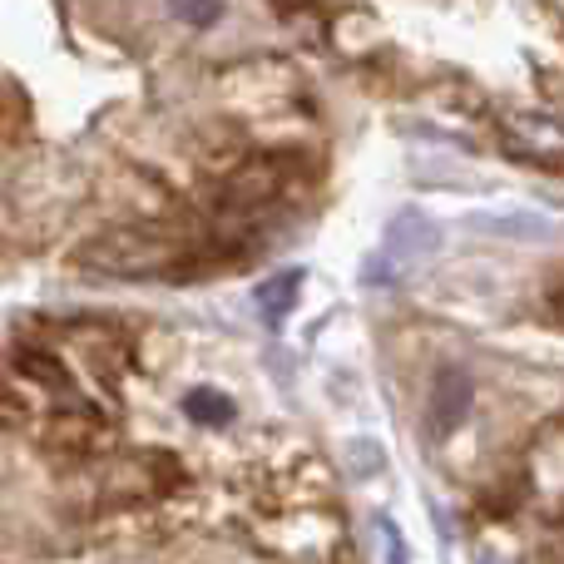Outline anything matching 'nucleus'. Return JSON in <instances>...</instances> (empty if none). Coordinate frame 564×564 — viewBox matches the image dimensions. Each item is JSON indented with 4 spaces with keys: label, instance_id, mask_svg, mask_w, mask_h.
Here are the masks:
<instances>
[{
    "label": "nucleus",
    "instance_id": "0eeeda50",
    "mask_svg": "<svg viewBox=\"0 0 564 564\" xmlns=\"http://www.w3.org/2000/svg\"><path fill=\"white\" fill-rule=\"evenodd\" d=\"M184 411H188L194 421H204V426H224V421H234V401H228L224 391H214V387L188 391V397H184Z\"/></svg>",
    "mask_w": 564,
    "mask_h": 564
},
{
    "label": "nucleus",
    "instance_id": "1a4fd4ad",
    "mask_svg": "<svg viewBox=\"0 0 564 564\" xmlns=\"http://www.w3.org/2000/svg\"><path fill=\"white\" fill-rule=\"evenodd\" d=\"M224 15V6H174V20H188V25H214Z\"/></svg>",
    "mask_w": 564,
    "mask_h": 564
},
{
    "label": "nucleus",
    "instance_id": "20e7f679",
    "mask_svg": "<svg viewBox=\"0 0 564 564\" xmlns=\"http://www.w3.org/2000/svg\"><path fill=\"white\" fill-rule=\"evenodd\" d=\"M506 144L520 159H564V124L555 115H510Z\"/></svg>",
    "mask_w": 564,
    "mask_h": 564
},
{
    "label": "nucleus",
    "instance_id": "6e6552de",
    "mask_svg": "<svg viewBox=\"0 0 564 564\" xmlns=\"http://www.w3.org/2000/svg\"><path fill=\"white\" fill-rule=\"evenodd\" d=\"M371 530H377V540H381V555H387V564H411L406 535H401V530H397V520H391V516H377V520H371Z\"/></svg>",
    "mask_w": 564,
    "mask_h": 564
},
{
    "label": "nucleus",
    "instance_id": "39448f33",
    "mask_svg": "<svg viewBox=\"0 0 564 564\" xmlns=\"http://www.w3.org/2000/svg\"><path fill=\"white\" fill-rule=\"evenodd\" d=\"M302 278H307V273H297V268H282V273H273V278L258 282L253 302H258V312H263L268 327H282V317H288V312L297 307V297H302Z\"/></svg>",
    "mask_w": 564,
    "mask_h": 564
},
{
    "label": "nucleus",
    "instance_id": "f257e3e1",
    "mask_svg": "<svg viewBox=\"0 0 564 564\" xmlns=\"http://www.w3.org/2000/svg\"><path fill=\"white\" fill-rule=\"evenodd\" d=\"M441 248H446V238H441L436 218L416 214V208H401L387 224L381 243L371 248V258L361 263V282H367V288H401V282L416 278L421 268L436 263Z\"/></svg>",
    "mask_w": 564,
    "mask_h": 564
},
{
    "label": "nucleus",
    "instance_id": "423d86ee",
    "mask_svg": "<svg viewBox=\"0 0 564 564\" xmlns=\"http://www.w3.org/2000/svg\"><path fill=\"white\" fill-rule=\"evenodd\" d=\"M470 228H490V234H510V238H520V243H545L550 238V224L545 218H490V214H476V218H466Z\"/></svg>",
    "mask_w": 564,
    "mask_h": 564
},
{
    "label": "nucleus",
    "instance_id": "f03ea898",
    "mask_svg": "<svg viewBox=\"0 0 564 564\" xmlns=\"http://www.w3.org/2000/svg\"><path fill=\"white\" fill-rule=\"evenodd\" d=\"M85 263L115 278H149L174 263V248L154 234H109L95 248H85Z\"/></svg>",
    "mask_w": 564,
    "mask_h": 564
},
{
    "label": "nucleus",
    "instance_id": "7ed1b4c3",
    "mask_svg": "<svg viewBox=\"0 0 564 564\" xmlns=\"http://www.w3.org/2000/svg\"><path fill=\"white\" fill-rule=\"evenodd\" d=\"M470 411V377L460 367H441L436 381H431V397H426V426L436 441H446L451 431L466 421Z\"/></svg>",
    "mask_w": 564,
    "mask_h": 564
}]
</instances>
